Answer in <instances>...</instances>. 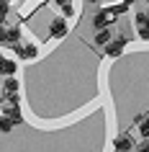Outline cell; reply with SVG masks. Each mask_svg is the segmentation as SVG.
I'll list each match as a JSON object with an SVG mask.
<instances>
[{
	"label": "cell",
	"instance_id": "1",
	"mask_svg": "<svg viewBox=\"0 0 149 152\" xmlns=\"http://www.w3.org/2000/svg\"><path fill=\"white\" fill-rule=\"evenodd\" d=\"M113 21H116V13H113L110 8L98 10V13L93 16V26L95 28H108V23H113Z\"/></svg>",
	"mask_w": 149,
	"mask_h": 152
},
{
	"label": "cell",
	"instance_id": "2",
	"mask_svg": "<svg viewBox=\"0 0 149 152\" xmlns=\"http://www.w3.org/2000/svg\"><path fill=\"white\" fill-rule=\"evenodd\" d=\"M126 47V36H116V39H110L108 44H105V54L108 57H118L121 52H124Z\"/></svg>",
	"mask_w": 149,
	"mask_h": 152
},
{
	"label": "cell",
	"instance_id": "3",
	"mask_svg": "<svg viewBox=\"0 0 149 152\" xmlns=\"http://www.w3.org/2000/svg\"><path fill=\"white\" fill-rule=\"evenodd\" d=\"M136 31H139L141 39L149 41V18H147V13H136Z\"/></svg>",
	"mask_w": 149,
	"mask_h": 152
},
{
	"label": "cell",
	"instance_id": "4",
	"mask_svg": "<svg viewBox=\"0 0 149 152\" xmlns=\"http://www.w3.org/2000/svg\"><path fill=\"white\" fill-rule=\"evenodd\" d=\"M49 34L57 36V39H62L64 34H67V21H64V18H54L52 26H49Z\"/></svg>",
	"mask_w": 149,
	"mask_h": 152
},
{
	"label": "cell",
	"instance_id": "5",
	"mask_svg": "<svg viewBox=\"0 0 149 152\" xmlns=\"http://www.w3.org/2000/svg\"><path fill=\"white\" fill-rule=\"evenodd\" d=\"M3 90H5V98H8L10 103H16V90H18V80H13V75H10L8 80L3 83Z\"/></svg>",
	"mask_w": 149,
	"mask_h": 152
},
{
	"label": "cell",
	"instance_id": "6",
	"mask_svg": "<svg viewBox=\"0 0 149 152\" xmlns=\"http://www.w3.org/2000/svg\"><path fill=\"white\" fill-rule=\"evenodd\" d=\"M16 52H18V57H23V59H33V57L39 54V49L33 47V44H16Z\"/></svg>",
	"mask_w": 149,
	"mask_h": 152
},
{
	"label": "cell",
	"instance_id": "7",
	"mask_svg": "<svg viewBox=\"0 0 149 152\" xmlns=\"http://www.w3.org/2000/svg\"><path fill=\"white\" fill-rule=\"evenodd\" d=\"M113 147H116L118 152H131L134 150V142H131V137H129V134H121V137H116Z\"/></svg>",
	"mask_w": 149,
	"mask_h": 152
},
{
	"label": "cell",
	"instance_id": "8",
	"mask_svg": "<svg viewBox=\"0 0 149 152\" xmlns=\"http://www.w3.org/2000/svg\"><path fill=\"white\" fill-rule=\"evenodd\" d=\"M0 75H5V77L16 75V62H13V59H5V57H3V62H0Z\"/></svg>",
	"mask_w": 149,
	"mask_h": 152
},
{
	"label": "cell",
	"instance_id": "9",
	"mask_svg": "<svg viewBox=\"0 0 149 152\" xmlns=\"http://www.w3.org/2000/svg\"><path fill=\"white\" fill-rule=\"evenodd\" d=\"M110 39H113V36H110L108 28H98V36H95V44H98V47H105Z\"/></svg>",
	"mask_w": 149,
	"mask_h": 152
},
{
	"label": "cell",
	"instance_id": "10",
	"mask_svg": "<svg viewBox=\"0 0 149 152\" xmlns=\"http://www.w3.org/2000/svg\"><path fill=\"white\" fill-rule=\"evenodd\" d=\"M3 113H5L8 119H13V124H18V121H21V111H18V106H16V103H10L8 108H3Z\"/></svg>",
	"mask_w": 149,
	"mask_h": 152
},
{
	"label": "cell",
	"instance_id": "11",
	"mask_svg": "<svg viewBox=\"0 0 149 152\" xmlns=\"http://www.w3.org/2000/svg\"><path fill=\"white\" fill-rule=\"evenodd\" d=\"M10 129H13V119H8V116L3 113V116H0V132H3V134H8Z\"/></svg>",
	"mask_w": 149,
	"mask_h": 152
},
{
	"label": "cell",
	"instance_id": "12",
	"mask_svg": "<svg viewBox=\"0 0 149 152\" xmlns=\"http://www.w3.org/2000/svg\"><path fill=\"white\" fill-rule=\"evenodd\" d=\"M57 5L62 8V13H64V18H70L72 13H75V8L70 5V0H57Z\"/></svg>",
	"mask_w": 149,
	"mask_h": 152
},
{
	"label": "cell",
	"instance_id": "13",
	"mask_svg": "<svg viewBox=\"0 0 149 152\" xmlns=\"http://www.w3.org/2000/svg\"><path fill=\"white\" fill-rule=\"evenodd\" d=\"M18 39H21V31H18V28H8V31H5V41L18 44Z\"/></svg>",
	"mask_w": 149,
	"mask_h": 152
},
{
	"label": "cell",
	"instance_id": "14",
	"mask_svg": "<svg viewBox=\"0 0 149 152\" xmlns=\"http://www.w3.org/2000/svg\"><path fill=\"white\" fill-rule=\"evenodd\" d=\"M110 10H113L116 16H124L126 10H129V3H118V5H113V8H110Z\"/></svg>",
	"mask_w": 149,
	"mask_h": 152
},
{
	"label": "cell",
	"instance_id": "15",
	"mask_svg": "<svg viewBox=\"0 0 149 152\" xmlns=\"http://www.w3.org/2000/svg\"><path fill=\"white\" fill-rule=\"evenodd\" d=\"M139 132H141V137L147 139V137H149V121H141L139 119Z\"/></svg>",
	"mask_w": 149,
	"mask_h": 152
},
{
	"label": "cell",
	"instance_id": "16",
	"mask_svg": "<svg viewBox=\"0 0 149 152\" xmlns=\"http://www.w3.org/2000/svg\"><path fill=\"white\" fill-rule=\"evenodd\" d=\"M5 16H8V0H0V23H3Z\"/></svg>",
	"mask_w": 149,
	"mask_h": 152
},
{
	"label": "cell",
	"instance_id": "17",
	"mask_svg": "<svg viewBox=\"0 0 149 152\" xmlns=\"http://www.w3.org/2000/svg\"><path fill=\"white\" fill-rule=\"evenodd\" d=\"M136 152H149V142H141L139 147H136Z\"/></svg>",
	"mask_w": 149,
	"mask_h": 152
},
{
	"label": "cell",
	"instance_id": "18",
	"mask_svg": "<svg viewBox=\"0 0 149 152\" xmlns=\"http://www.w3.org/2000/svg\"><path fill=\"white\" fill-rule=\"evenodd\" d=\"M5 31L8 28H3V23H0V41H5Z\"/></svg>",
	"mask_w": 149,
	"mask_h": 152
},
{
	"label": "cell",
	"instance_id": "19",
	"mask_svg": "<svg viewBox=\"0 0 149 152\" xmlns=\"http://www.w3.org/2000/svg\"><path fill=\"white\" fill-rule=\"evenodd\" d=\"M124 3H129V5H131V3H139V0H124Z\"/></svg>",
	"mask_w": 149,
	"mask_h": 152
},
{
	"label": "cell",
	"instance_id": "20",
	"mask_svg": "<svg viewBox=\"0 0 149 152\" xmlns=\"http://www.w3.org/2000/svg\"><path fill=\"white\" fill-rule=\"evenodd\" d=\"M87 3H98V0H87Z\"/></svg>",
	"mask_w": 149,
	"mask_h": 152
},
{
	"label": "cell",
	"instance_id": "21",
	"mask_svg": "<svg viewBox=\"0 0 149 152\" xmlns=\"http://www.w3.org/2000/svg\"><path fill=\"white\" fill-rule=\"evenodd\" d=\"M0 62H3V54H0Z\"/></svg>",
	"mask_w": 149,
	"mask_h": 152
},
{
	"label": "cell",
	"instance_id": "22",
	"mask_svg": "<svg viewBox=\"0 0 149 152\" xmlns=\"http://www.w3.org/2000/svg\"><path fill=\"white\" fill-rule=\"evenodd\" d=\"M147 121H149V116H147Z\"/></svg>",
	"mask_w": 149,
	"mask_h": 152
}]
</instances>
